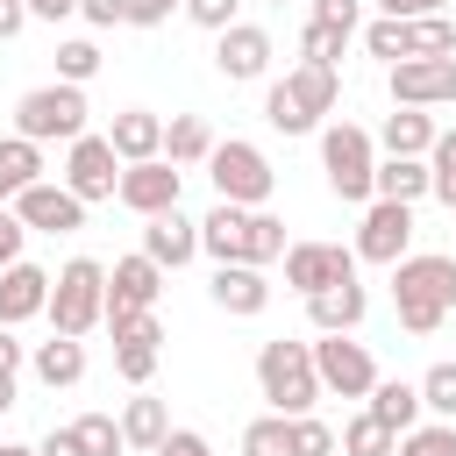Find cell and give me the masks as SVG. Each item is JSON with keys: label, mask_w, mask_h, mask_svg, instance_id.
Masks as SVG:
<instances>
[{"label": "cell", "mask_w": 456, "mask_h": 456, "mask_svg": "<svg viewBox=\"0 0 456 456\" xmlns=\"http://www.w3.org/2000/svg\"><path fill=\"white\" fill-rule=\"evenodd\" d=\"M420 406H428L435 420H456V363H435V370L420 378Z\"/></svg>", "instance_id": "37"}, {"label": "cell", "mask_w": 456, "mask_h": 456, "mask_svg": "<svg viewBox=\"0 0 456 456\" xmlns=\"http://www.w3.org/2000/svg\"><path fill=\"white\" fill-rule=\"evenodd\" d=\"M342 456H399V435L363 406L356 420H342Z\"/></svg>", "instance_id": "31"}, {"label": "cell", "mask_w": 456, "mask_h": 456, "mask_svg": "<svg viewBox=\"0 0 456 456\" xmlns=\"http://www.w3.org/2000/svg\"><path fill=\"white\" fill-rule=\"evenodd\" d=\"M335 93H342L335 64H299V71L271 78V93H264V121H271L278 135H314L321 114H335Z\"/></svg>", "instance_id": "3"}, {"label": "cell", "mask_w": 456, "mask_h": 456, "mask_svg": "<svg viewBox=\"0 0 456 456\" xmlns=\"http://www.w3.org/2000/svg\"><path fill=\"white\" fill-rule=\"evenodd\" d=\"M28 7V21H64V14H78V0H21Z\"/></svg>", "instance_id": "49"}, {"label": "cell", "mask_w": 456, "mask_h": 456, "mask_svg": "<svg viewBox=\"0 0 456 456\" xmlns=\"http://www.w3.org/2000/svg\"><path fill=\"white\" fill-rule=\"evenodd\" d=\"M142 256H150V264H164V271L192 264V256H200V221H185L178 207H171V214H157V221L142 228Z\"/></svg>", "instance_id": "23"}, {"label": "cell", "mask_w": 456, "mask_h": 456, "mask_svg": "<svg viewBox=\"0 0 456 456\" xmlns=\"http://www.w3.org/2000/svg\"><path fill=\"white\" fill-rule=\"evenodd\" d=\"M271 7H285V0H271Z\"/></svg>", "instance_id": "53"}, {"label": "cell", "mask_w": 456, "mask_h": 456, "mask_svg": "<svg viewBox=\"0 0 456 456\" xmlns=\"http://www.w3.org/2000/svg\"><path fill=\"white\" fill-rule=\"evenodd\" d=\"M14 214H21V228H36V235H78L86 228V200L71 192V185H28L21 200H14Z\"/></svg>", "instance_id": "15"}, {"label": "cell", "mask_w": 456, "mask_h": 456, "mask_svg": "<svg viewBox=\"0 0 456 456\" xmlns=\"http://www.w3.org/2000/svg\"><path fill=\"white\" fill-rule=\"evenodd\" d=\"M93 71H100V43H86V36L57 43V78H64V86H86Z\"/></svg>", "instance_id": "36"}, {"label": "cell", "mask_w": 456, "mask_h": 456, "mask_svg": "<svg viewBox=\"0 0 456 456\" xmlns=\"http://www.w3.org/2000/svg\"><path fill=\"white\" fill-rule=\"evenodd\" d=\"M185 0H128V28H164Z\"/></svg>", "instance_id": "42"}, {"label": "cell", "mask_w": 456, "mask_h": 456, "mask_svg": "<svg viewBox=\"0 0 456 456\" xmlns=\"http://www.w3.org/2000/svg\"><path fill=\"white\" fill-rule=\"evenodd\" d=\"M242 456H292V420L285 413H264L242 428Z\"/></svg>", "instance_id": "33"}, {"label": "cell", "mask_w": 456, "mask_h": 456, "mask_svg": "<svg viewBox=\"0 0 456 456\" xmlns=\"http://www.w3.org/2000/svg\"><path fill=\"white\" fill-rule=\"evenodd\" d=\"M335 449H342V435L328 420H314V413L292 420V456H335Z\"/></svg>", "instance_id": "38"}, {"label": "cell", "mask_w": 456, "mask_h": 456, "mask_svg": "<svg viewBox=\"0 0 456 456\" xmlns=\"http://www.w3.org/2000/svg\"><path fill=\"white\" fill-rule=\"evenodd\" d=\"M0 378H21V342H14V328H0Z\"/></svg>", "instance_id": "50"}, {"label": "cell", "mask_w": 456, "mask_h": 456, "mask_svg": "<svg viewBox=\"0 0 456 456\" xmlns=\"http://www.w3.org/2000/svg\"><path fill=\"white\" fill-rule=\"evenodd\" d=\"M214 71H221L228 86H249V78H264V71H271V36H264L256 21H235V28H221V43H214Z\"/></svg>", "instance_id": "18"}, {"label": "cell", "mask_w": 456, "mask_h": 456, "mask_svg": "<svg viewBox=\"0 0 456 456\" xmlns=\"http://www.w3.org/2000/svg\"><path fill=\"white\" fill-rule=\"evenodd\" d=\"M21 235H28V228H21V214H0V271H7V264H21Z\"/></svg>", "instance_id": "45"}, {"label": "cell", "mask_w": 456, "mask_h": 456, "mask_svg": "<svg viewBox=\"0 0 456 456\" xmlns=\"http://www.w3.org/2000/svg\"><path fill=\"white\" fill-rule=\"evenodd\" d=\"M435 114L428 107H399V114H385V128H378V142H385V157H428L435 150Z\"/></svg>", "instance_id": "24"}, {"label": "cell", "mask_w": 456, "mask_h": 456, "mask_svg": "<svg viewBox=\"0 0 456 456\" xmlns=\"http://www.w3.org/2000/svg\"><path fill=\"white\" fill-rule=\"evenodd\" d=\"M178 192H185V171L171 164V157H150V164H128L121 171V207L128 214H142V221H157V214H171L178 207Z\"/></svg>", "instance_id": "12"}, {"label": "cell", "mask_w": 456, "mask_h": 456, "mask_svg": "<svg viewBox=\"0 0 456 456\" xmlns=\"http://www.w3.org/2000/svg\"><path fill=\"white\" fill-rule=\"evenodd\" d=\"M36 456H86V449H78V435H71V428H50V435L36 442Z\"/></svg>", "instance_id": "47"}, {"label": "cell", "mask_w": 456, "mask_h": 456, "mask_svg": "<svg viewBox=\"0 0 456 456\" xmlns=\"http://www.w3.org/2000/svg\"><path fill=\"white\" fill-rule=\"evenodd\" d=\"M121 435H128V449H164V435H171V413H164V399H150V392H135L128 406H121Z\"/></svg>", "instance_id": "29"}, {"label": "cell", "mask_w": 456, "mask_h": 456, "mask_svg": "<svg viewBox=\"0 0 456 456\" xmlns=\"http://www.w3.org/2000/svg\"><path fill=\"white\" fill-rule=\"evenodd\" d=\"M100 321H107V264L100 256H71L57 271V285H50V335L86 342Z\"/></svg>", "instance_id": "6"}, {"label": "cell", "mask_w": 456, "mask_h": 456, "mask_svg": "<svg viewBox=\"0 0 456 456\" xmlns=\"http://www.w3.org/2000/svg\"><path fill=\"white\" fill-rule=\"evenodd\" d=\"M107 142H114L121 164H150V157H164V114H150V107H121L114 128H107Z\"/></svg>", "instance_id": "22"}, {"label": "cell", "mask_w": 456, "mask_h": 456, "mask_svg": "<svg viewBox=\"0 0 456 456\" xmlns=\"http://www.w3.org/2000/svg\"><path fill=\"white\" fill-rule=\"evenodd\" d=\"M256 385H264V399H271V413H285V420H299V413H314V399H321V370H314V342H264L256 349Z\"/></svg>", "instance_id": "4"}, {"label": "cell", "mask_w": 456, "mask_h": 456, "mask_svg": "<svg viewBox=\"0 0 456 456\" xmlns=\"http://www.w3.org/2000/svg\"><path fill=\"white\" fill-rule=\"evenodd\" d=\"M7 406H14V378H0V413H7Z\"/></svg>", "instance_id": "51"}, {"label": "cell", "mask_w": 456, "mask_h": 456, "mask_svg": "<svg viewBox=\"0 0 456 456\" xmlns=\"http://www.w3.org/2000/svg\"><path fill=\"white\" fill-rule=\"evenodd\" d=\"M449 100H456V57L392 64V107H449Z\"/></svg>", "instance_id": "14"}, {"label": "cell", "mask_w": 456, "mask_h": 456, "mask_svg": "<svg viewBox=\"0 0 456 456\" xmlns=\"http://www.w3.org/2000/svg\"><path fill=\"white\" fill-rule=\"evenodd\" d=\"M157 456H214V442H207V435H192V428H171Z\"/></svg>", "instance_id": "43"}, {"label": "cell", "mask_w": 456, "mask_h": 456, "mask_svg": "<svg viewBox=\"0 0 456 456\" xmlns=\"http://www.w3.org/2000/svg\"><path fill=\"white\" fill-rule=\"evenodd\" d=\"M435 192V171H428V157H378V200H392V207H413V200H428Z\"/></svg>", "instance_id": "25"}, {"label": "cell", "mask_w": 456, "mask_h": 456, "mask_svg": "<svg viewBox=\"0 0 456 456\" xmlns=\"http://www.w3.org/2000/svg\"><path fill=\"white\" fill-rule=\"evenodd\" d=\"M428 171H435V200L456 214V128H442V135H435V150H428Z\"/></svg>", "instance_id": "35"}, {"label": "cell", "mask_w": 456, "mask_h": 456, "mask_svg": "<svg viewBox=\"0 0 456 456\" xmlns=\"http://www.w3.org/2000/svg\"><path fill=\"white\" fill-rule=\"evenodd\" d=\"M306 21H321V28H342V36H356V0H314V14Z\"/></svg>", "instance_id": "41"}, {"label": "cell", "mask_w": 456, "mask_h": 456, "mask_svg": "<svg viewBox=\"0 0 456 456\" xmlns=\"http://www.w3.org/2000/svg\"><path fill=\"white\" fill-rule=\"evenodd\" d=\"M363 314H370V292L349 278V285H328V292H314L306 299V321H314V335H356L363 328Z\"/></svg>", "instance_id": "21"}, {"label": "cell", "mask_w": 456, "mask_h": 456, "mask_svg": "<svg viewBox=\"0 0 456 456\" xmlns=\"http://www.w3.org/2000/svg\"><path fill=\"white\" fill-rule=\"evenodd\" d=\"M21 28H28V7L21 0H0V43H14Z\"/></svg>", "instance_id": "48"}, {"label": "cell", "mask_w": 456, "mask_h": 456, "mask_svg": "<svg viewBox=\"0 0 456 456\" xmlns=\"http://www.w3.org/2000/svg\"><path fill=\"white\" fill-rule=\"evenodd\" d=\"M71 435H78V449H86V456H121V449H128V435H121V420H114V413H78V420H71Z\"/></svg>", "instance_id": "32"}, {"label": "cell", "mask_w": 456, "mask_h": 456, "mask_svg": "<svg viewBox=\"0 0 456 456\" xmlns=\"http://www.w3.org/2000/svg\"><path fill=\"white\" fill-rule=\"evenodd\" d=\"M378 7H385L392 21H420V14H442L449 0H378Z\"/></svg>", "instance_id": "46"}, {"label": "cell", "mask_w": 456, "mask_h": 456, "mask_svg": "<svg viewBox=\"0 0 456 456\" xmlns=\"http://www.w3.org/2000/svg\"><path fill=\"white\" fill-rule=\"evenodd\" d=\"M349 278H356V249H342V242H292L285 249V285L299 299H314L328 285H349Z\"/></svg>", "instance_id": "10"}, {"label": "cell", "mask_w": 456, "mask_h": 456, "mask_svg": "<svg viewBox=\"0 0 456 456\" xmlns=\"http://www.w3.org/2000/svg\"><path fill=\"white\" fill-rule=\"evenodd\" d=\"M50 271L43 264H7L0 271V328H21V321H36V314H50Z\"/></svg>", "instance_id": "20"}, {"label": "cell", "mask_w": 456, "mask_h": 456, "mask_svg": "<svg viewBox=\"0 0 456 456\" xmlns=\"http://www.w3.org/2000/svg\"><path fill=\"white\" fill-rule=\"evenodd\" d=\"M0 456H36V449L28 442H0Z\"/></svg>", "instance_id": "52"}, {"label": "cell", "mask_w": 456, "mask_h": 456, "mask_svg": "<svg viewBox=\"0 0 456 456\" xmlns=\"http://www.w3.org/2000/svg\"><path fill=\"white\" fill-rule=\"evenodd\" d=\"M200 249L214 256V264H278L292 242H285V221L278 214H264V207H228V200H214V214L200 221Z\"/></svg>", "instance_id": "1"}, {"label": "cell", "mask_w": 456, "mask_h": 456, "mask_svg": "<svg viewBox=\"0 0 456 456\" xmlns=\"http://www.w3.org/2000/svg\"><path fill=\"white\" fill-rule=\"evenodd\" d=\"M86 86H36V93H21L14 100V135H28V142H78L86 135Z\"/></svg>", "instance_id": "7"}, {"label": "cell", "mask_w": 456, "mask_h": 456, "mask_svg": "<svg viewBox=\"0 0 456 456\" xmlns=\"http://www.w3.org/2000/svg\"><path fill=\"white\" fill-rule=\"evenodd\" d=\"M107 328H114V370H121L128 385H150V378H157V342H164L157 314H121V321H107Z\"/></svg>", "instance_id": "17"}, {"label": "cell", "mask_w": 456, "mask_h": 456, "mask_svg": "<svg viewBox=\"0 0 456 456\" xmlns=\"http://www.w3.org/2000/svg\"><path fill=\"white\" fill-rule=\"evenodd\" d=\"M164 157H171L178 171H185V164H207V157H214V128H207L200 114H171V121H164Z\"/></svg>", "instance_id": "30"}, {"label": "cell", "mask_w": 456, "mask_h": 456, "mask_svg": "<svg viewBox=\"0 0 456 456\" xmlns=\"http://www.w3.org/2000/svg\"><path fill=\"white\" fill-rule=\"evenodd\" d=\"M321 171H328V192L335 200H378V142L363 121H328L321 128Z\"/></svg>", "instance_id": "5"}, {"label": "cell", "mask_w": 456, "mask_h": 456, "mask_svg": "<svg viewBox=\"0 0 456 456\" xmlns=\"http://www.w3.org/2000/svg\"><path fill=\"white\" fill-rule=\"evenodd\" d=\"M314 370H321V392H342V399H370V385H378L370 349L349 342V335H321L314 342Z\"/></svg>", "instance_id": "11"}, {"label": "cell", "mask_w": 456, "mask_h": 456, "mask_svg": "<svg viewBox=\"0 0 456 456\" xmlns=\"http://www.w3.org/2000/svg\"><path fill=\"white\" fill-rule=\"evenodd\" d=\"M28 370H36L50 392H64V385H78V378H86V342H71V335H50V342H36Z\"/></svg>", "instance_id": "26"}, {"label": "cell", "mask_w": 456, "mask_h": 456, "mask_svg": "<svg viewBox=\"0 0 456 456\" xmlns=\"http://www.w3.org/2000/svg\"><path fill=\"white\" fill-rule=\"evenodd\" d=\"M399 456H456V420H420L413 435H399Z\"/></svg>", "instance_id": "34"}, {"label": "cell", "mask_w": 456, "mask_h": 456, "mask_svg": "<svg viewBox=\"0 0 456 456\" xmlns=\"http://www.w3.org/2000/svg\"><path fill=\"white\" fill-rule=\"evenodd\" d=\"M370 413H378L392 435H413L428 406H420V385H406V378H378V385H370Z\"/></svg>", "instance_id": "27"}, {"label": "cell", "mask_w": 456, "mask_h": 456, "mask_svg": "<svg viewBox=\"0 0 456 456\" xmlns=\"http://www.w3.org/2000/svg\"><path fill=\"white\" fill-rule=\"evenodd\" d=\"M413 242V207H392V200H370L363 221H356V264H399Z\"/></svg>", "instance_id": "13"}, {"label": "cell", "mask_w": 456, "mask_h": 456, "mask_svg": "<svg viewBox=\"0 0 456 456\" xmlns=\"http://www.w3.org/2000/svg\"><path fill=\"white\" fill-rule=\"evenodd\" d=\"M207 299H214L221 314H235V321H256V314L271 306V278H264L256 264H214Z\"/></svg>", "instance_id": "19"}, {"label": "cell", "mask_w": 456, "mask_h": 456, "mask_svg": "<svg viewBox=\"0 0 456 456\" xmlns=\"http://www.w3.org/2000/svg\"><path fill=\"white\" fill-rule=\"evenodd\" d=\"M157 292H164V264H150L142 249H135V256H114V271H107V321L150 314Z\"/></svg>", "instance_id": "16"}, {"label": "cell", "mask_w": 456, "mask_h": 456, "mask_svg": "<svg viewBox=\"0 0 456 456\" xmlns=\"http://www.w3.org/2000/svg\"><path fill=\"white\" fill-rule=\"evenodd\" d=\"M78 14L93 28H114V21H128V0H78Z\"/></svg>", "instance_id": "44"}, {"label": "cell", "mask_w": 456, "mask_h": 456, "mask_svg": "<svg viewBox=\"0 0 456 456\" xmlns=\"http://www.w3.org/2000/svg\"><path fill=\"white\" fill-rule=\"evenodd\" d=\"M235 14H242V0H185V21L192 28H214V36L235 28Z\"/></svg>", "instance_id": "40"}, {"label": "cell", "mask_w": 456, "mask_h": 456, "mask_svg": "<svg viewBox=\"0 0 456 456\" xmlns=\"http://www.w3.org/2000/svg\"><path fill=\"white\" fill-rule=\"evenodd\" d=\"M207 178H214V200H228V207H264V200L278 192V171H271V157H264L256 142H242V135L214 142V157H207Z\"/></svg>", "instance_id": "8"}, {"label": "cell", "mask_w": 456, "mask_h": 456, "mask_svg": "<svg viewBox=\"0 0 456 456\" xmlns=\"http://www.w3.org/2000/svg\"><path fill=\"white\" fill-rule=\"evenodd\" d=\"M28 185H43V142L7 135V142H0V200H21Z\"/></svg>", "instance_id": "28"}, {"label": "cell", "mask_w": 456, "mask_h": 456, "mask_svg": "<svg viewBox=\"0 0 456 456\" xmlns=\"http://www.w3.org/2000/svg\"><path fill=\"white\" fill-rule=\"evenodd\" d=\"M121 171H128V164L114 157L107 135H78V142L64 150V185H71L86 207H93V200H114V192H121Z\"/></svg>", "instance_id": "9"}, {"label": "cell", "mask_w": 456, "mask_h": 456, "mask_svg": "<svg viewBox=\"0 0 456 456\" xmlns=\"http://www.w3.org/2000/svg\"><path fill=\"white\" fill-rule=\"evenodd\" d=\"M392 306H399V328L406 335H435L449 314H456V256H399L392 264Z\"/></svg>", "instance_id": "2"}, {"label": "cell", "mask_w": 456, "mask_h": 456, "mask_svg": "<svg viewBox=\"0 0 456 456\" xmlns=\"http://www.w3.org/2000/svg\"><path fill=\"white\" fill-rule=\"evenodd\" d=\"M342 43H349L342 28H321V21H306V28H299V57H306V64H335V57H342Z\"/></svg>", "instance_id": "39"}]
</instances>
